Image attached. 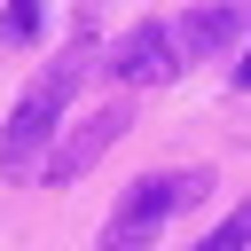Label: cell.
<instances>
[{
    "label": "cell",
    "mask_w": 251,
    "mask_h": 251,
    "mask_svg": "<svg viewBox=\"0 0 251 251\" xmlns=\"http://www.w3.org/2000/svg\"><path fill=\"white\" fill-rule=\"evenodd\" d=\"M235 78H243V86H251V63H243V71H235Z\"/></svg>",
    "instance_id": "cell-8"
},
{
    "label": "cell",
    "mask_w": 251,
    "mask_h": 251,
    "mask_svg": "<svg viewBox=\"0 0 251 251\" xmlns=\"http://www.w3.org/2000/svg\"><path fill=\"white\" fill-rule=\"evenodd\" d=\"M118 133H126V110H94V118H86V126H78L55 157H47V180H55V188H71L78 173H94V157H102Z\"/></svg>",
    "instance_id": "cell-4"
},
{
    "label": "cell",
    "mask_w": 251,
    "mask_h": 251,
    "mask_svg": "<svg viewBox=\"0 0 251 251\" xmlns=\"http://www.w3.org/2000/svg\"><path fill=\"white\" fill-rule=\"evenodd\" d=\"M227 31H235V16H227V8H204V16L188 24V47H220Z\"/></svg>",
    "instance_id": "cell-7"
},
{
    "label": "cell",
    "mask_w": 251,
    "mask_h": 251,
    "mask_svg": "<svg viewBox=\"0 0 251 251\" xmlns=\"http://www.w3.org/2000/svg\"><path fill=\"white\" fill-rule=\"evenodd\" d=\"M196 188H204V173H149V180H133L126 204L110 212V227H102V251H149L157 227H165Z\"/></svg>",
    "instance_id": "cell-2"
},
{
    "label": "cell",
    "mask_w": 251,
    "mask_h": 251,
    "mask_svg": "<svg viewBox=\"0 0 251 251\" xmlns=\"http://www.w3.org/2000/svg\"><path fill=\"white\" fill-rule=\"evenodd\" d=\"M110 71L126 78V86H157V78H173L180 63H173V31L165 24H133L118 47H110Z\"/></svg>",
    "instance_id": "cell-3"
},
{
    "label": "cell",
    "mask_w": 251,
    "mask_h": 251,
    "mask_svg": "<svg viewBox=\"0 0 251 251\" xmlns=\"http://www.w3.org/2000/svg\"><path fill=\"white\" fill-rule=\"evenodd\" d=\"M243 243H251V204H243V212H227V220H220L196 251H243Z\"/></svg>",
    "instance_id": "cell-6"
},
{
    "label": "cell",
    "mask_w": 251,
    "mask_h": 251,
    "mask_svg": "<svg viewBox=\"0 0 251 251\" xmlns=\"http://www.w3.org/2000/svg\"><path fill=\"white\" fill-rule=\"evenodd\" d=\"M31 31H39V0H8L0 8V47H24Z\"/></svg>",
    "instance_id": "cell-5"
},
{
    "label": "cell",
    "mask_w": 251,
    "mask_h": 251,
    "mask_svg": "<svg viewBox=\"0 0 251 251\" xmlns=\"http://www.w3.org/2000/svg\"><path fill=\"white\" fill-rule=\"evenodd\" d=\"M78 71H86V47H71L63 63H47V71L24 86V102H16V118H8V133H0V165H8V173H24V165L55 141V118H63V102H71Z\"/></svg>",
    "instance_id": "cell-1"
}]
</instances>
